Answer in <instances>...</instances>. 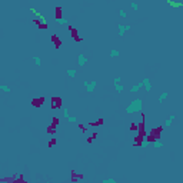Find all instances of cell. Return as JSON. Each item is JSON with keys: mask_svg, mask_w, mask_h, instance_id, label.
<instances>
[{"mask_svg": "<svg viewBox=\"0 0 183 183\" xmlns=\"http://www.w3.org/2000/svg\"><path fill=\"white\" fill-rule=\"evenodd\" d=\"M142 110H143V100L142 99H133L126 106V113L127 115H140Z\"/></svg>", "mask_w": 183, "mask_h": 183, "instance_id": "obj_1", "label": "cell"}, {"mask_svg": "<svg viewBox=\"0 0 183 183\" xmlns=\"http://www.w3.org/2000/svg\"><path fill=\"white\" fill-rule=\"evenodd\" d=\"M30 12H32V15H33V17H34V23H37V25H40V26H43V27H47V20H46V17L40 13V12H37L36 9H30Z\"/></svg>", "mask_w": 183, "mask_h": 183, "instance_id": "obj_2", "label": "cell"}, {"mask_svg": "<svg viewBox=\"0 0 183 183\" xmlns=\"http://www.w3.org/2000/svg\"><path fill=\"white\" fill-rule=\"evenodd\" d=\"M83 86H84L86 91H89V93H93V91L96 90L97 82H96V80H91V82H89V80H84V82H83Z\"/></svg>", "mask_w": 183, "mask_h": 183, "instance_id": "obj_3", "label": "cell"}, {"mask_svg": "<svg viewBox=\"0 0 183 183\" xmlns=\"http://www.w3.org/2000/svg\"><path fill=\"white\" fill-rule=\"evenodd\" d=\"M77 64H79L80 67H83V66L87 64V57H86L83 53H80V54L77 56Z\"/></svg>", "mask_w": 183, "mask_h": 183, "instance_id": "obj_4", "label": "cell"}, {"mask_svg": "<svg viewBox=\"0 0 183 183\" xmlns=\"http://www.w3.org/2000/svg\"><path fill=\"white\" fill-rule=\"evenodd\" d=\"M142 83H143V89H145L146 91H150V90H152V82H150L149 77H145V79L142 80Z\"/></svg>", "mask_w": 183, "mask_h": 183, "instance_id": "obj_5", "label": "cell"}, {"mask_svg": "<svg viewBox=\"0 0 183 183\" xmlns=\"http://www.w3.org/2000/svg\"><path fill=\"white\" fill-rule=\"evenodd\" d=\"M150 145H152V142H150L146 136H145V137L142 139V142H140V147H142V149H149Z\"/></svg>", "mask_w": 183, "mask_h": 183, "instance_id": "obj_6", "label": "cell"}, {"mask_svg": "<svg viewBox=\"0 0 183 183\" xmlns=\"http://www.w3.org/2000/svg\"><path fill=\"white\" fill-rule=\"evenodd\" d=\"M117 32H119V36L123 37V36L126 34V32H127V30H126V25H122V23L117 25Z\"/></svg>", "mask_w": 183, "mask_h": 183, "instance_id": "obj_7", "label": "cell"}, {"mask_svg": "<svg viewBox=\"0 0 183 183\" xmlns=\"http://www.w3.org/2000/svg\"><path fill=\"white\" fill-rule=\"evenodd\" d=\"M142 87H143V83H142V82H139V83H135V84L130 87V91H132V93H136V91H139Z\"/></svg>", "mask_w": 183, "mask_h": 183, "instance_id": "obj_8", "label": "cell"}, {"mask_svg": "<svg viewBox=\"0 0 183 183\" xmlns=\"http://www.w3.org/2000/svg\"><path fill=\"white\" fill-rule=\"evenodd\" d=\"M174 119H176V116H174V115H170V116H169V117L164 120V127H170Z\"/></svg>", "mask_w": 183, "mask_h": 183, "instance_id": "obj_9", "label": "cell"}, {"mask_svg": "<svg viewBox=\"0 0 183 183\" xmlns=\"http://www.w3.org/2000/svg\"><path fill=\"white\" fill-rule=\"evenodd\" d=\"M152 146H153L154 149H162V147H163V142H162L160 139H154V140L152 142Z\"/></svg>", "mask_w": 183, "mask_h": 183, "instance_id": "obj_10", "label": "cell"}, {"mask_svg": "<svg viewBox=\"0 0 183 183\" xmlns=\"http://www.w3.org/2000/svg\"><path fill=\"white\" fill-rule=\"evenodd\" d=\"M167 5L170 7H183V2H173V0H167Z\"/></svg>", "mask_w": 183, "mask_h": 183, "instance_id": "obj_11", "label": "cell"}, {"mask_svg": "<svg viewBox=\"0 0 183 183\" xmlns=\"http://www.w3.org/2000/svg\"><path fill=\"white\" fill-rule=\"evenodd\" d=\"M66 74H67L69 77L74 79V77H76V74H77V70H76V69H67V70H66Z\"/></svg>", "mask_w": 183, "mask_h": 183, "instance_id": "obj_12", "label": "cell"}, {"mask_svg": "<svg viewBox=\"0 0 183 183\" xmlns=\"http://www.w3.org/2000/svg\"><path fill=\"white\" fill-rule=\"evenodd\" d=\"M167 97H169V93H167V91H162L157 100H159V103H163V102H164V100H166Z\"/></svg>", "mask_w": 183, "mask_h": 183, "instance_id": "obj_13", "label": "cell"}, {"mask_svg": "<svg viewBox=\"0 0 183 183\" xmlns=\"http://www.w3.org/2000/svg\"><path fill=\"white\" fill-rule=\"evenodd\" d=\"M109 56H110V57H119V56H120V52H119L117 49H112L110 53H109Z\"/></svg>", "mask_w": 183, "mask_h": 183, "instance_id": "obj_14", "label": "cell"}, {"mask_svg": "<svg viewBox=\"0 0 183 183\" xmlns=\"http://www.w3.org/2000/svg\"><path fill=\"white\" fill-rule=\"evenodd\" d=\"M56 22H57L59 25H62V26H64V25L67 23V20H66L64 17H62V16H57V17H56Z\"/></svg>", "mask_w": 183, "mask_h": 183, "instance_id": "obj_15", "label": "cell"}, {"mask_svg": "<svg viewBox=\"0 0 183 183\" xmlns=\"http://www.w3.org/2000/svg\"><path fill=\"white\" fill-rule=\"evenodd\" d=\"M62 113H63V117H64L66 120L70 117V115H69V109H67L66 106H63V109H62Z\"/></svg>", "mask_w": 183, "mask_h": 183, "instance_id": "obj_16", "label": "cell"}, {"mask_svg": "<svg viewBox=\"0 0 183 183\" xmlns=\"http://www.w3.org/2000/svg\"><path fill=\"white\" fill-rule=\"evenodd\" d=\"M115 90L117 91V93H122V91L125 90V86H123L122 83H119V84H115Z\"/></svg>", "mask_w": 183, "mask_h": 183, "instance_id": "obj_17", "label": "cell"}, {"mask_svg": "<svg viewBox=\"0 0 183 183\" xmlns=\"http://www.w3.org/2000/svg\"><path fill=\"white\" fill-rule=\"evenodd\" d=\"M32 59H33V62H34V64H36L37 67L42 66V59H40L39 56H34V57H32Z\"/></svg>", "mask_w": 183, "mask_h": 183, "instance_id": "obj_18", "label": "cell"}, {"mask_svg": "<svg viewBox=\"0 0 183 183\" xmlns=\"http://www.w3.org/2000/svg\"><path fill=\"white\" fill-rule=\"evenodd\" d=\"M0 90H2V91H6V93H7V91H12L7 84H0Z\"/></svg>", "mask_w": 183, "mask_h": 183, "instance_id": "obj_19", "label": "cell"}, {"mask_svg": "<svg viewBox=\"0 0 183 183\" xmlns=\"http://www.w3.org/2000/svg\"><path fill=\"white\" fill-rule=\"evenodd\" d=\"M100 183H116V180L113 177H109V179H103Z\"/></svg>", "mask_w": 183, "mask_h": 183, "instance_id": "obj_20", "label": "cell"}, {"mask_svg": "<svg viewBox=\"0 0 183 183\" xmlns=\"http://www.w3.org/2000/svg\"><path fill=\"white\" fill-rule=\"evenodd\" d=\"M130 7H132L133 10H137V9H139V5H137L136 2H130Z\"/></svg>", "mask_w": 183, "mask_h": 183, "instance_id": "obj_21", "label": "cell"}, {"mask_svg": "<svg viewBox=\"0 0 183 183\" xmlns=\"http://www.w3.org/2000/svg\"><path fill=\"white\" fill-rule=\"evenodd\" d=\"M67 120H69L70 123H77V117H76V116H70Z\"/></svg>", "mask_w": 183, "mask_h": 183, "instance_id": "obj_22", "label": "cell"}, {"mask_svg": "<svg viewBox=\"0 0 183 183\" xmlns=\"http://www.w3.org/2000/svg\"><path fill=\"white\" fill-rule=\"evenodd\" d=\"M119 16H120V17H123V19H125V17H126V12H125V10H123V9H120V10H119Z\"/></svg>", "mask_w": 183, "mask_h": 183, "instance_id": "obj_23", "label": "cell"}, {"mask_svg": "<svg viewBox=\"0 0 183 183\" xmlns=\"http://www.w3.org/2000/svg\"><path fill=\"white\" fill-rule=\"evenodd\" d=\"M122 82V77L120 76H117V77H115V84H119Z\"/></svg>", "mask_w": 183, "mask_h": 183, "instance_id": "obj_24", "label": "cell"}, {"mask_svg": "<svg viewBox=\"0 0 183 183\" xmlns=\"http://www.w3.org/2000/svg\"><path fill=\"white\" fill-rule=\"evenodd\" d=\"M77 182H79V183H89V182H87V180H84V179H79Z\"/></svg>", "mask_w": 183, "mask_h": 183, "instance_id": "obj_25", "label": "cell"}, {"mask_svg": "<svg viewBox=\"0 0 183 183\" xmlns=\"http://www.w3.org/2000/svg\"><path fill=\"white\" fill-rule=\"evenodd\" d=\"M130 29H132V26H130V25H126V30H127V32H129V30H130Z\"/></svg>", "mask_w": 183, "mask_h": 183, "instance_id": "obj_26", "label": "cell"}]
</instances>
